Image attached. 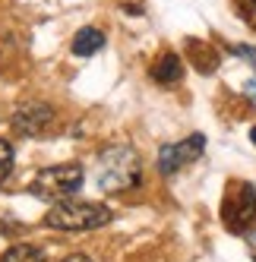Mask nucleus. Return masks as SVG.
I'll use <instances>...</instances> for the list:
<instances>
[{"label": "nucleus", "mask_w": 256, "mask_h": 262, "mask_svg": "<svg viewBox=\"0 0 256 262\" xmlns=\"http://www.w3.org/2000/svg\"><path fill=\"white\" fill-rule=\"evenodd\" d=\"M250 139H253V145H256V126H253V129H250Z\"/></svg>", "instance_id": "2eb2a0df"}, {"label": "nucleus", "mask_w": 256, "mask_h": 262, "mask_svg": "<svg viewBox=\"0 0 256 262\" xmlns=\"http://www.w3.org/2000/svg\"><path fill=\"white\" fill-rule=\"evenodd\" d=\"M104 48V32L95 29V26H86L76 32V38H73V54L76 57H92Z\"/></svg>", "instance_id": "0eeeda50"}, {"label": "nucleus", "mask_w": 256, "mask_h": 262, "mask_svg": "<svg viewBox=\"0 0 256 262\" xmlns=\"http://www.w3.org/2000/svg\"><path fill=\"white\" fill-rule=\"evenodd\" d=\"M111 209L101 202H89V199H63L54 202L51 212L45 215V228L54 231H95L104 228L111 221Z\"/></svg>", "instance_id": "f03ea898"}, {"label": "nucleus", "mask_w": 256, "mask_h": 262, "mask_svg": "<svg viewBox=\"0 0 256 262\" xmlns=\"http://www.w3.org/2000/svg\"><path fill=\"white\" fill-rule=\"evenodd\" d=\"M82 180H86L82 164H51V167H41V171L32 177L29 193L45 199V202H63V199L76 196Z\"/></svg>", "instance_id": "7ed1b4c3"}, {"label": "nucleus", "mask_w": 256, "mask_h": 262, "mask_svg": "<svg viewBox=\"0 0 256 262\" xmlns=\"http://www.w3.org/2000/svg\"><path fill=\"white\" fill-rule=\"evenodd\" d=\"M231 51L237 54V57H244V60H250V67L256 70V48H250V45H234Z\"/></svg>", "instance_id": "ddd939ff"}, {"label": "nucleus", "mask_w": 256, "mask_h": 262, "mask_svg": "<svg viewBox=\"0 0 256 262\" xmlns=\"http://www.w3.org/2000/svg\"><path fill=\"white\" fill-rule=\"evenodd\" d=\"M142 180V164L139 155L130 145H111L98 158V186L104 193H126L136 190Z\"/></svg>", "instance_id": "f257e3e1"}, {"label": "nucleus", "mask_w": 256, "mask_h": 262, "mask_svg": "<svg viewBox=\"0 0 256 262\" xmlns=\"http://www.w3.org/2000/svg\"><path fill=\"white\" fill-rule=\"evenodd\" d=\"M190 54H199V70H203V73H209V70H212L215 57L209 54V48H206L203 41H190Z\"/></svg>", "instance_id": "f8f14e48"}, {"label": "nucleus", "mask_w": 256, "mask_h": 262, "mask_svg": "<svg viewBox=\"0 0 256 262\" xmlns=\"http://www.w3.org/2000/svg\"><path fill=\"white\" fill-rule=\"evenodd\" d=\"M152 79L158 85H174V82L184 79V63H180L177 54H164V57L152 67Z\"/></svg>", "instance_id": "6e6552de"}, {"label": "nucleus", "mask_w": 256, "mask_h": 262, "mask_svg": "<svg viewBox=\"0 0 256 262\" xmlns=\"http://www.w3.org/2000/svg\"><path fill=\"white\" fill-rule=\"evenodd\" d=\"M222 221L234 234H247L256 224V190L244 180H231L222 199Z\"/></svg>", "instance_id": "20e7f679"}, {"label": "nucleus", "mask_w": 256, "mask_h": 262, "mask_svg": "<svg viewBox=\"0 0 256 262\" xmlns=\"http://www.w3.org/2000/svg\"><path fill=\"white\" fill-rule=\"evenodd\" d=\"M234 4H237V16L256 32V0H234Z\"/></svg>", "instance_id": "9b49d317"}, {"label": "nucleus", "mask_w": 256, "mask_h": 262, "mask_svg": "<svg viewBox=\"0 0 256 262\" xmlns=\"http://www.w3.org/2000/svg\"><path fill=\"white\" fill-rule=\"evenodd\" d=\"M13 171V145L7 139H0V183H4Z\"/></svg>", "instance_id": "9d476101"}, {"label": "nucleus", "mask_w": 256, "mask_h": 262, "mask_svg": "<svg viewBox=\"0 0 256 262\" xmlns=\"http://www.w3.org/2000/svg\"><path fill=\"white\" fill-rule=\"evenodd\" d=\"M60 262H92L89 256H82V253H73V256H63Z\"/></svg>", "instance_id": "4468645a"}, {"label": "nucleus", "mask_w": 256, "mask_h": 262, "mask_svg": "<svg viewBox=\"0 0 256 262\" xmlns=\"http://www.w3.org/2000/svg\"><path fill=\"white\" fill-rule=\"evenodd\" d=\"M54 120V107L48 101H26L13 111V129L19 136H41Z\"/></svg>", "instance_id": "423d86ee"}, {"label": "nucleus", "mask_w": 256, "mask_h": 262, "mask_svg": "<svg viewBox=\"0 0 256 262\" xmlns=\"http://www.w3.org/2000/svg\"><path fill=\"white\" fill-rule=\"evenodd\" d=\"M0 262H45V250L35 243H13V247L0 256Z\"/></svg>", "instance_id": "1a4fd4ad"}, {"label": "nucleus", "mask_w": 256, "mask_h": 262, "mask_svg": "<svg viewBox=\"0 0 256 262\" xmlns=\"http://www.w3.org/2000/svg\"><path fill=\"white\" fill-rule=\"evenodd\" d=\"M203 152H206V136L203 133H193L180 142H168V145L158 148V171L161 174H177L180 167L193 164Z\"/></svg>", "instance_id": "39448f33"}]
</instances>
